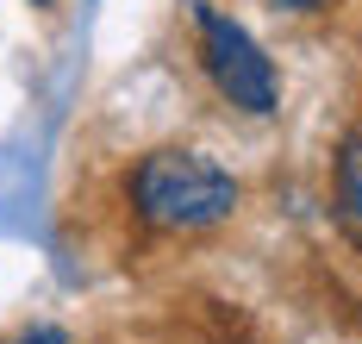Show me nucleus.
Masks as SVG:
<instances>
[{"mask_svg": "<svg viewBox=\"0 0 362 344\" xmlns=\"http://www.w3.org/2000/svg\"><path fill=\"white\" fill-rule=\"evenodd\" d=\"M13 344H69V338H63L57 326H25V332H19Z\"/></svg>", "mask_w": 362, "mask_h": 344, "instance_id": "4", "label": "nucleus"}, {"mask_svg": "<svg viewBox=\"0 0 362 344\" xmlns=\"http://www.w3.org/2000/svg\"><path fill=\"white\" fill-rule=\"evenodd\" d=\"M125 200L138 213V226L169 231V238H194L213 231L238 213V182L231 169H218L206 151H144L125 176Z\"/></svg>", "mask_w": 362, "mask_h": 344, "instance_id": "1", "label": "nucleus"}, {"mask_svg": "<svg viewBox=\"0 0 362 344\" xmlns=\"http://www.w3.org/2000/svg\"><path fill=\"white\" fill-rule=\"evenodd\" d=\"M194 32H200V63H206L213 88L231 101V107H238V113L269 119L275 107H281L275 63L262 57V44H256L238 19H225L213 0H194Z\"/></svg>", "mask_w": 362, "mask_h": 344, "instance_id": "2", "label": "nucleus"}, {"mask_svg": "<svg viewBox=\"0 0 362 344\" xmlns=\"http://www.w3.org/2000/svg\"><path fill=\"white\" fill-rule=\"evenodd\" d=\"M337 226L350 231V244L362 251V138H350L337 151Z\"/></svg>", "mask_w": 362, "mask_h": 344, "instance_id": "3", "label": "nucleus"}, {"mask_svg": "<svg viewBox=\"0 0 362 344\" xmlns=\"http://www.w3.org/2000/svg\"><path fill=\"white\" fill-rule=\"evenodd\" d=\"M32 6H50V0H32Z\"/></svg>", "mask_w": 362, "mask_h": 344, "instance_id": "6", "label": "nucleus"}, {"mask_svg": "<svg viewBox=\"0 0 362 344\" xmlns=\"http://www.w3.org/2000/svg\"><path fill=\"white\" fill-rule=\"evenodd\" d=\"M275 6H288V13H319L325 0H275Z\"/></svg>", "mask_w": 362, "mask_h": 344, "instance_id": "5", "label": "nucleus"}]
</instances>
